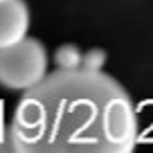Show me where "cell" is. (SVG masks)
<instances>
[{"instance_id":"obj_1","label":"cell","mask_w":153,"mask_h":153,"mask_svg":"<svg viewBox=\"0 0 153 153\" xmlns=\"http://www.w3.org/2000/svg\"><path fill=\"white\" fill-rule=\"evenodd\" d=\"M99 50L79 65L45 74L25 90L11 117L16 153H128L137 117L128 92L101 70Z\"/></svg>"},{"instance_id":"obj_3","label":"cell","mask_w":153,"mask_h":153,"mask_svg":"<svg viewBox=\"0 0 153 153\" xmlns=\"http://www.w3.org/2000/svg\"><path fill=\"white\" fill-rule=\"evenodd\" d=\"M29 7L25 0H0V48L18 43L27 36Z\"/></svg>"},{"instance_id":"obj_2","label":"cell","mask_w":153,"mask_h":153,"mask_svg":"<svg viewBox=\"0 0 153 153\" xmlns=\"http://www.w3.org/2000/svg\"><path fill=\"white\" fill-rule=\"evenodd\" d=\"M48 74V52L36 38L0 48V86L9 90H29Z\"/></svg>"},{"instance_id":"obj_5","label":"cell","mask_w":153,"mask_h":153,"mask_svg":"<svg viewBox=\"0 0 153 153\" xmlns=\"http://www.w3.org/2000/svg\"><path fill=\"white\" fill-rule=\"evenodd\" d=\"M0 153H16L11 131H9V126H5V124H0Z\"/></svg>"},{"instance_id":"obj_4","label":"cell","mask_w":153,"mask_h":153,"mask_svg":"<svg viewBox=\"0 0 153 153\" xmlns=\"http://www.w3.org/2000/svg\"><path fill=\"white\" fill-rule=\"evenodd\" d=\"M81 61H83V54H81V50L76 48V45H63V48H59L56 65L70 68V65H79Z\"/></svg>"}]
</instances>
